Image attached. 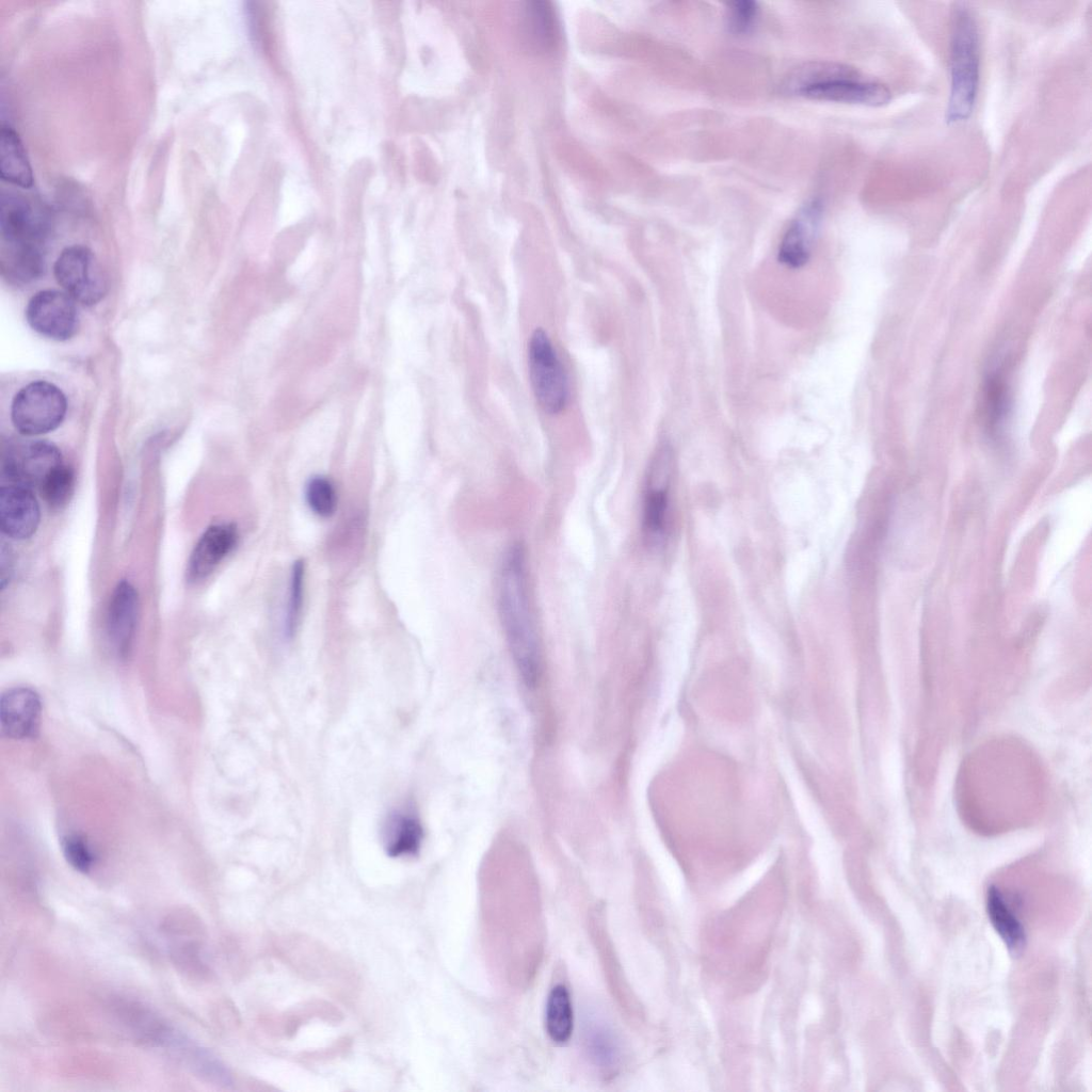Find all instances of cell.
I'll return each mask as SVG.
<instances>
[{
    "instance_id": "cell-1",
    "label": "cell",
    "mask_w": 1092,
    "mask_h": 1092,
    "mask_svg": "<svg viewBox=\"0 0 1092 1092\" xmlns=\"http://www.w3.org/2000/svg\"><path fill=\"white\" fill-rule=\"evenodd\" d=\"M498 612L514 663L528 687L542 673V648L531 607L524 546L513 544L503 556L498 577Z\"/></svg>"
},
{
    "instance_id": "cell-2",
    "label": "cell",
    "mask_w": 1092,
    "mask_h": 1092,
    "mask_svg": "<svg viewBox=\"0 0 1092 1092\" xmlns=\"http://www.w3.org/2000/svg\"><path fill=\"white\" fill-rule=\"evenodd\" d=\"M789 86L802 97L869 107H881L892 98L888 87L857 69L832 62H818L798 68Z\"/></svg>"
},
{
    "instance_id": "cell-3",
    "label": "cell",
    "mask_w": 1092,
    "mask_h": 1092,
    "mask_svg": "<svg viewBox=\"0 0 1092 1092\" xmlns=\"http://www.w3.org/2000/svg\"><path fill=\"white\" fill-rule=\"evenodd\" d=\"M979 32L974 12L963 2L954 4L950 32V94L946 122L967 119L974 109L979 85Z\"/></svg>"
},
{
    "instance_id": "cell-4",
    "label": "cell",
    "mask_w": 1092,
    "mask_h": 1092,
    "mask_svg": "<svg viewBox=\"0 0 1092 1092\" xmlns=\"http://www.w3.org/2000/svg\"><path fill=\"white\" fill-rule=\"evenodd\" d=\"M67 401L52 383L36 381L23 386L11 405L15 429L25 435H41L55 430L64 420Z\"/></svg>"
},
{
    "instance_id": "cell-5",
    "label": "cell",
    "mask_w": 1092,
    "mask_h": 1092,
    "mask_svg": "<svg viewBox=\"0 0 1092 1092\" xmlns=\"http://www.w3.org/2000/svg\"><path fill=\"white\" fill-rule=\"evenodd\" d=\"M530 383L541 407L548 414L561 412L568 400V382L545 331L536 328L528 347Z\"/></svg>"
},
{
    "instance_id": "cell-6",
    "label": "cell",
    "mask_w": 1092,
    "mask_h": 1092,
    "mask_svg": "<svg viewBox=\"0 0 1092 1092\" xmlns=\"http://www.w3.org/2000/svg\"><path fill=\"white\" fill-rule=\"evenodd\" d=\"M0 228L2 252L44 254L49 232L45 212L22 195H2Z\"/></svg>"
},
{
    "instance_id": "cell-7",
    "label": "cell",
    "mask_w": 1092,
    "mask_h": 1092,
    "mask_svg": "<svg viewBox=\"0 0 1092 1092\" xmlns=\"http://www.w3.org/2000/svg\"><path fill=\"white\" fill-rule=\"evenodd\" d=\"M53 273L59 285L83 305L98 303L107 292L103 270L93 252L83 245H71L58 256Z\"/></svg>"
},
{
    "instance_id": "cell-8",
    "label": "cell",
    "mask_w": 1092,
    "mask_h": 1092,
    "mask_svg": "<svg viewBox=\"0 0 1092 1092\" xmlns=\"http://www.w3.org/2000/svg\"><path fill=\"white\" fill-rule=\"evenodd\" d=\"M672 466L671 447L663 444L651 461L643 496L642 531L646 543L653 547L661 545L667 534Z\"/></svg>"
},
{
    "instance_id": "cell-9",
    "label": "cell",
    "mask_w": 1092,
    "mask_h": 1092,
    "mask_svg": "<svg viewBox=\"0 0 1092 1092\" xmlns=\"http://www.w3.org/2000/svg\"><path fill=\"white\" fill-rule=\"evenodd\" d=\"M63 464L60 450L51 443H12L3 452L2 477L4 482L39 489L47 478Z\"/></svg>"
},
{
    "instance_id": "cell-10",
    "label": "cell",
    "mask_w": 1092,
    "mask_h": 1092,
    "mask_svg": "<svg viewBox=\"0 0 1092 1092\" xmlns=\"http://www.w3.org/2000/svg\"><path fill=\"white\" fill-rule=\"evenodd\" d=\"M25 316L35 332L53 340L70 339L78 330L75 300L66 292L38 291L29 300Z\"/></svg>"
},
{
    "instance_id": "cell-11",
    "label": "cell",
    "mask_w": 1092,
    "mask_h": 1092,
    "mask_svg": "<svg viewBox=\"0 0 1092 1092\" xmlns=\"http://www.w3.org/2000/svg\"><path fill=\"white\" fill-rule=\"evenodd\" d=\"M39 507L32 489L11 482L0 488V526L14 540L30 537L39 524Z\"/></svg>"
},
{
    "instance_id": "cell-12",
    "label": "cell",
    "mask_w": 1092,
    "mask_h": 1092,
    "mask_svg": "<svg viewBox=\"0 0 1092 1092\" xmlns=\"http://www.w3.org/2000/svg\"><path fill=\"white\" fill-rule=\"evenodd\" d=\"M42 705L32 689L18 687L7 690L0 701L1 732L12 739H26L38 730Z\"/></svg>"
},
{
    "instance_id": "cell-13",
    "label": "cell",
    "mask_w": 1092,
    "mask_h": 1092,
    "mask_svg": "<svg viewBox=\"0 0 1092 1092\" xmlns=\"http://www.w3.org/2000/svg\"><path fill=\"white\" fill-rule=\"evenodd\" d=\"M239 534L234 524L209 527L198 540L188 562L187 575L191 581L206 578L236 547Z\"/></svg>"
},
{
    "instance_id": "cell-14",
    "label": "cell",
    "mask_w": 1092,
    "mask_h": 1092,
    "mask_svg": "<svg viewBox=\"0 0 1092 1092\" xmlns=\"http://www.w3.org/2000/svg\"><path fill=\"white\" fill-rule=\"evenodd\" d=\"M821 212V203L813 199L790 223L780 244L778 260L782 263L794 269L808 261Z\"/></svg>"
},
{
    "instance_id": "cell-15",
    "label": "cell",
    "mask_w": 1092,
    "mask_h": 1092,
    "mask_svg": "<svg viewBox=\"0 0 1092 1092\" xmlns=\"http://www.w3.org/2000/svg\"><path fill=\"white\" fill-rule=\"evenodd\" d=\"M139 599L134 588L122 581L115 588L108 612V633L121 656L130 651L138 617Z\"/></svg>"
},
{
    "instance_id": "cell-16",
    "label": "cell",
    "mask_w": 1092,
    "mask_h": 1092,
    "mask_svg": "<svg viewBox=\"0 0 1092 1092\" xmlns=\"http://www.w3.org/2000/svg\"><path fill=\"white\" fill-rule=\"evenodd\" d=\"M0 177L13 186L30 189L34 184L33 168L16 130L6 123L0 128Z\"/></svg>"
},
{
    "instance_id": "cell-17",
    "label": "cell",
    "mask_w": 1092,
    "mask_h": 1092,
    "mask_svg": "<svg viewBox=\"0 0 1092 1092\" xmlns=\"http://www.w3.org/2000/svg\"><path fill=\"white\" fill-rule=\"evenodd\" d=\"M422 838L423 830L414 813L398 810L389 817L384 830L385 850L389 856L415 855Z\"/></svg>"
},
{
    "instance_id": "cell-18",
    "label": "cell",
    "mask_w": 1092,
    "mask_h": 1092,
    "mask_svg": "<svg viewBox=\"0 0 1092 1092\" xmlns=\"http://www.w3.org/2000/svg\"><path fill=\"white\" fill-rule=\"evenodd\" d=\"M986 912L994 929L1006 946L1015 952L1025 946V929L1005 901L1000 890L990 886L986 894Z\"/></svg>"
},
{
    "instance_id": "cell-19",
    "label": "cell",
    "mask_w": 1092,
    "mask_h": 1092,
    "mask_svg": "<svg viewBox=\"0 0 1092 1092\" xmlns=\"http://www.w3.org/2000/svg\"><path fill=\"white\" fill-rule=\"evenodd\" d=\"M574 1014L571 995L563 984L555 985L547 998L545 1028L550 1040L557 1044L566 1043L573 1032Z\"/></svg>"
},
{
    "instance_id": "cell-20",
    "label": "cell",
    "mask_w": 1092,
    "mask_h": 1092,
    "mask_svg": "<svg viewBox=\"0 0 1092 1092\" xmlns=\"http://www.w3.org/2000/svg\"><path fill=\"white\" fill-rule=\"evenodd\" d=\"M525 29L529 41L542 51L551 50L559 39V25L549 2H530L525 11Z\"/></svg>"
},
{
    "instance_id": "cell-21",
    "label": "cell",
    "mask_w": 1092,
    "mask_h": 1092,
    "mask_svg": "<svg viewBox=\"0 0 1092 1092\" xmlns=\"http://www.w3.org/2000/svg\"><path fill=\"white\" fill-rule=\"evenodd\" d=\"M584 1043L590 1059L598 1067L611 1071L621 1058L619 1040L612 1030L603 1024H593L584 1032Z\"/></svg>"
},
{
    "instance_id": "cell-22",
    "label": "cell",
    "mask_w": 1092,
    "mask_h": 1092,
    "mask_svg": "<svg viewBox=\"0 0 1092 1092\" xmlns=\"http://www.w3.org/2000/svg\"><path fill=\"white\" fill-rule=\"evenodd\" d=\"M1008 407V386L1003 374L996 370L985 380L983 391L982 413L989 432H997L1007 416Z\"/></svg>"
},
{
    "instance_id": "cell-23",
    "label": "cell",
    "mask_w": 1092,
    "mask_h": 1092,
    "mask_svg": "<svg viewBox=\"0 0 1092 1092\" xmlns=\"http://www.w3.org/2000/svg\"><path fill=\"white\" fill-rule=\"evenodd\" d=\"M74 484L73 469L63 464L47 478L38 491L51 509L59 510L69 501Z\"/></svg>"
},
{
    "instance_id": "cell-24",
    "label": "cell",
    "mask_w": 1092,
    "mask_h": 1092,
    "mask_svg": "<svg viewBox=\"0 0 1092 1092\" xmlns=\"http://www.w3.org/2000/svg\"><path fill=\"white\" fill-rule=\"evenodd\" d=\"M305 499L309 509L321 517L334 514L337 495L334 484L323 476L311 477L305 486Z\"/></svg>"
},
{
    "instance_id": "cell-25",
    "label": "cell",
    "mask_w": 1092,
    "mask_h": 1092,
    "mask_svg": "<svg viewBox=\"0 0 1092 1092\" xmlns=\"http://www.w3.org/2000/svg\"><path fill=\"white\" fill-rule=\"evenodd\" d=\"M303 587L304 563L302 560H298L293 563L291 571L289 599L285 619V636L288 639L294 636L299 627L303 604Z\"/></svg>"
},
{
    "instance_id": "cell-26",
    "label": "cell",
    "mask_w": 1092,
    "mask_h": 1092,
    "mask_svg": "<svg viewBox=\"0 0 1092 1092\" xmlns=\"http://www.w3.org/2000/svg\"><path fill=\"white\" fill-rule=\"evenodd\" d=\"M63 853L67 862L78 871L87 872L94 856L86 841L78 835H68L62 841Z\"/></svg>"
},
{
    "instance_id": "cell-27",
    "label": "cell",
    "mask_w": 1092,
    "mask_h": 1092,
    "mask_svg": "<svg viewBox=\"0 0 1092 1092\" xmlns=\"http://www.w3.org/2000/svg\"><path fill=\"white\" fill-rule=\"evenodd\" d=\"M728 26L734 33L748 32L758 15V5L754 1H736L728 4Z\"/></svg>"
}]
</instances>
